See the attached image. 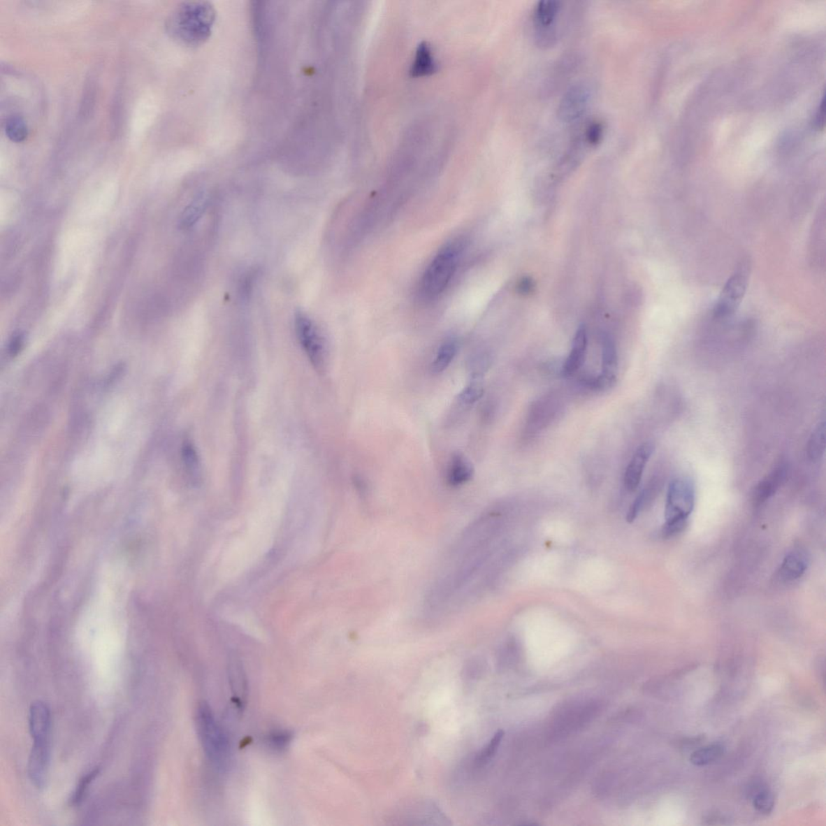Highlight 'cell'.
<instances>
[{"label": "cell", "instance_id": "9", "mask_svg": "<svg viewBox=\"0 0 826 826\" xmlns=\"http://www.w3.org/2000/svg\"><path fill=\"white\" fill-rule=\"evenodd\" d=\"M618 367V353L615 343L613 339L606 336L603 340L602 372L597 378L587 379L586 384L595 389L609 388L615 383Z\"/></svg>", "mask_w": 826, "mask_h": 826}, {"label": "cell", "instance_id": "6", "mask_svg": "<svg viewBox=\"0 0 826 826\" xmlns=\"http://www.w3.org/2000/svg\"><path fill=\"white\" fill-rule=\"evenodd\" d=\"M295 331L298 341L313 367L318 370L325 369L327 361L326 343L314 321L305 312H297L295 315Z\"/></svg>", "mask_w": 826, "mask_h": 826}, {"label": "cell", "instance_id": "15", "mask_svg": "<svg viewBox=\"0 0 826 826\" xmlns=\"http://www.w3.org/2000/svg\"><path fill=\"white\" fill-rule=\"evenodd\" d=\"M229 678L235 704H237L238 707H242L247 691V679H245L242 662L236 655L230 656Z\"/></svg>", "mask_w": 826, "mask_h": 826}, {"label": "cell", "instance_id": "22", "mask_svg": "<svg viewBox=\"0 0 826 826\" xmlns=\"http://www.w3.org/2000/svg\"><path fill=\"white\" fill-rule=\"evenodd\" d=\"M5 133L13 143H22L27 138L29 129L24 119L20 117L9 118L4 126Z\"/></svg>", "mask_w": 826, "mask_h": 826}, {"label": "cell", "instance_id": "25", "mask_svg": "<svg viewBox=\"0 0 826 826\" xmlns=\"http://www.w3.org/2000/svg\"><path fill=\"white\" fill-rule=\"evenodd\" d=\"M182 459L185 466L192 477H197L200 472V461L194 446L190 442H186L182 447Z\"/></svg>", "mask_w": 826, "mask_h": 826}, {"label": "cell", "instance_id": "16", "mask_svg": "<svg viewBox=\"0 0 826 826\" xmlns=\"http://www.w3.org/2000/svg\"><path fill=\"white\" fill-rule=\"evenodd\" d=\"M825 208L819 212L813 224L811 256L815 265L822 266L825 264Z\"/></svg>", "mask_w": 826, "mask_h": 826}, {"label": "cell", "instance_id": "32", "mask_svg": "<svg viewBox=\"0 0 826 826\" xmlns=\"http://www.w3.org/2000/svg\"><path fill=\"white\" fill-rule=\"evenodd\" d=\"M824 119H825V98L823 99V101L820 104L818 114H817V120H816V124H817V126L819 129H824Z\"/></svg>", "mask_w": 826, "mask_h": 826}, {"label": "cell", "instance_id": "23", "mask_svg": "<svg viewBox=\"0 0 826 826\" xmlns=\"http://www.w3.org/2000/svg\"><path fill=\"white\" fill-rule=\"evenodd\" d=\"M753 804L760 813L770 814L775 807V797L767 788H762L753 797Z\"/></svg>", "mask_w": 826, "mask_h": 826}, {"label": "cell", "instance_id": "4", "mask_svg": "<svg viewBox=\"0 0 826 826\" xmlns=\"http://www.w3.org/2000/svg\"><path fill=\"white\" fill-rule=\"evenodd\" d=\"M196 725L198 734L208 760L218 770L223 771L229 762V742L227 735L206 703H202L198 707Z\"/></svg>", "mask_w": 826, "mask_h": 826}, {"label": "cell", "instance_id": "31", "mask_svg": "<svg viewBox=\"0 0 826 826\" xmlns=\"http://www.w3.org/2000/svg\"><path fill=\"white\" fill-rule=\"evenodd\" d=\"M427 51V50H424V51H423L424 53H421L419 55V57H418V65H416L417 71L421 73H427L428 71H430V68L432 67L431 59L430 55L426 53Z\"/></svg>", "mask_w": 826, "mask_h": 826}, {"label": "cell", "instance_id": "3", "mask_svg": "<svg viewBox=\"0 0 826 826\" xmlns=\"http://www.w3.org/2000/svg\"><path fill=\"white\" fill-rule=\"evenodd\" d=\"M695 500L696 491L691 479L679 477L672 481L667 495L666 522L662 528L664 537H673L684 530L688 516L693 511Z\"/></svg>", "mask_w": 826, "mask_h": 826}, {"label": "cell", "instance_id": "19", "mask_svg": "<svg viewBox=\"0 0 826 826\" xmlns=\"http://www.w3.org/2000/svg\"><path fill=\"white\" fill-rule=\"evenodd\" d=\"M484 393V389L483 384L479 378H474L465 388L459 392L456 403L457 407H461L462 409H468L472 406L481 398H482Z\"/></svg>", "mask_w": 826, "mask_h": 826}, {"label": "cell", "instance_id": "8", "mask_svg": "<svg viewBox=\"0 0 826 826\" xmlns=\"http://www.w3.org/2000/svg\"><path fill=\"white\" fill-rule=\"evenodd\" d=\"M590 101V92L582 85L570 87L559 102L558 116L564 122H576L586 111Z\"/></svg>", "mask_w": 826, "mask_h": 826}, {"label": "cell", "instance_id": "10", "mask_svg": "<svg viewBox=\"0 0 826 826\" xmlns=\"http://www.w3.org/2000/svg\"><path fill=\"white\" fill-rule=\"evenodd\" d=\"M655 445L651 442L642 444L632 456L625 474V486L629 491H634L641 483L643 473L651 459Z\"/></svg>", "mask_w": 826, "mask_h": 826}, {"label": "cell", "instance_id": "13", "mask_svg": "<svg viewBox=\"0 0 826 826\" xmlns=\"http://www.w3.org/2000/svg\"><path fill=\"white\" fill-rule=\"evenodd\" d=\"M474 469L470 460L462 453H454L448 463L447 480L452 487L469 482L474 477Z\"/></svg>", "mask_w": 826, "mask_h": 826}, {"label": "cell", "instance_id": "5", "mask_svg": "<svg viewBox=\"0 0 826 826\" xmlns=\"http://www.w3.org/2000/svg\"><path fill=\"white\" fill-rule=\"evenodd\" d=\"M751 270V260L748 258L741 259L716 303L713 312L715 320H729L738 310L748 287Z\"/></svg>", "mask_w": 826, "mask_h": 826}, {"label": "cell", "instance_id": "33", "mask_svg": "<svg viewBox=\"0 0 826 826\" xmlns=\"http://www.w3.org/2000/svg\"><path fill=\"white\" fill-rule=\"evenodd\" d=\"M531 289H532V284L530 280H528L527 279H526L524 281L521 282V284L520 285V290H521V291L523 292V294H528V292H530V291Z\"/></svg>", "mask_w": 826, "mask_h": 826}, {"label": "cell", "instance_id": "20", "mask_svg": "<svg viewBox=\"0 0 826 826\" xmlns=\"http://www.w3.org/2000/svg\"><path fill=\"white\" fill-rule=\"evenodd\" d=\"M724 747L720 744L704 746L693 753L690 762L695 766H707L720 760L724 755Z\"/></svg>", "mask_w": 826, "mask_h": 826}, {"label": "cell", "instance_id": "2", "mask_svg": "<svg viewBox=\"0 0 826 826\" xmlns=\"http://www.w3.org/2000/svg\"><path fill=\"white\" fill-rule=\"evenodd\" d=\"M464 249L463 240L446 245L428 265L420 284V296L424 301H433L447 289L457 270Z\"/></svg>", "mask_w": 826, "mask_h": 826}, {"label": "cell", "instance_id": "17", "mask_svg": "<svg viewBox=\"0 0 826 826\" xmlns=\"http://www.w3.org/2000/svg\"><path fill=\"white\" fill-rule=\"evenodd\" d=\"M458 350V342L456 339L449 338L443 342L437 349L435 358L433 360L432 372L435 375L444 372L456 358Z\"/></svg>", "mask_w": 826, "mask_h": 826}, {"label": "cell", "instance_id": "1", "mask_svg": "<svg viewBox=\"0 0 826 826\" xmlns=\"http://www.w3.org/2000/svg\"><path fill=\"white\" fill-rule=\"evenodd\" d=\"M29 723L34 739L28 765L29 776L36 788H43L50 761L51 713L45 709H35L29 714Z\"/></svg>", "mask_w": 826, "mask_h": 826}, {"label": "cell", "instance_id": "29", "mask_svg": "<svg viewBox=\"0 0 826 826\" xmlns=\"http://www.w3.org/2000/svg\"><path fill=\"white\" fill-rule=\"evenodd\" d=\"M291 736L287 732H276L269 737V744L276 750L285 748L290 741Z\"/></svg>", "mask_w": 826, "mask_h": 826}, {"label": "cell", "instance_id": "18", "mask_svg": "<svg viewBox=\"0 0 826 826\" xmlns=\"http://www.w3.org/2000/svg\"><path fill=\"white\" fill-rule=\"evenodd\" d=\"M825 451V423H819L816 426L807 444L808 457L812 462H819Z\"/></svg>", "mask_w": 826, "mask_h": 826}, {"label": "cell", "instance_id": "30", "mask_svg": "<svg viewBox=\"0 0 826 826\" xmlns=\"http://www.w3.org/2000/svg\"><path fill=\"white\" fill-rule=\"evenodd\" d=\"M24 346V336L22 333L15 334L8 345V354L11 357L17 356Z\"/></svg>", "mask_w": 826, "mask_h": 826}, {"label": "cell", "instance_id": "27", "mask_svg": "<svg viewBox=\"0 0 826 826\" xmlns=\"http://www.w3.org/2000/svg\"><path fill=\"white\" fill-rule=\"evenodd\" d=\"M603 138L602 125L597 122L589 124L585 132V142L590 145H597Z\"/></svg>", "mask_w": 826, "mask_h": 826}, {"label": "cell", "instance_id": "14", "mask_svg": "<svg viewBox=\"0 0 826 826\" xmlns=\"http://www.w3.org/2000/svg\"><path fill=\"white\" fill-rule=\"evenodd\" d=\"M809 567V559L801 551L789 552L778 570V577L783 581L792 582L803 577Z\"/></svg>", "mask_w": 826, "mask_h": 826}, {"label": "cell", "instance_id": "12", "mask_svg": "<svg viewBox=\"0 0 826 826\" xmlns=\"http://www.w3.org/2000/svg\"><path fill=\"white\" fill-rule=\"evenodd\" d=\"M588 348V337L586 329L580 327L574 336L572 348L567 358L563 365V374L571 376L576 374L583 367L586 358Z\"/></svg>", "mask_w": 826, "mask_h": 826}, {"label": "cell", "instance_id": "11", "mask_svg": "<svg viewBox=\"0 0 826 826\" xmlns=\"http://www.w3.org/2000/svg\"><path fill=\"white\" fill-rule=\"evenodd\" d=\"M788 474L786 463H781L771 472L757 484L753 491L752 500L755 506H760L775 495L782 484L785 481Z\"/></svg>", "mask_w": 826, "mask_h": 826}, {"label": "cell", "instance_id": "28", "mask_svg": "<svg viewBox=\"0 0 826 826\" xmlns=\"http://www.w3.org/2000/svg\"><path fill=\"white\" fill-rule=\"evenodd\" d=\"M646 490L642 491V493L637 495V498L635 499L634 503H632L631 505L628 514H627V521L632 522L637 519V516H639V512L643 508V505H644L646 503Z\"/></svg>", "mask_w": 826, "mask_h": 826}, {"label": "cell", "instance_id": "21", "mask_svg": "<svg viewBox=\"0 0 826 826\" xmlns=\"http://www.w3.org/2000/svg\"><path fill=\"white\" fill-rule=\"evenodd\" d=\"M208 205L205 196H200L193 201L182 212L180 219V227L188 229L195 224L205 212Z\"/></svg>", "mask_w": 826, "mask_h": 826}, {"label": "cell", "instance_id": "24", "mask_svg": "<svg viewBox=\"0 0 826 826\" xmlns=\"http://www.w3.org/2000/svg\"><path fill=\"white\" fill-rule=\"evenodd\" d=\"M505 736L504 731L500 730L496 733L493 739L491 740L489 744L480 752V754L475 759V765L477 767H483L487 765L491 759L495 756L496 751H498L499 746L501 744L502 739Z\"/></svg>", "mask_w": 826, "mask_h": 826}, {"label": "cell", "instance_id": "7", "mask_svg": "<svg viewBox=\"0 0 826 826\" xmlns=\"http://www.w3.org/2000/svg\"><path fill=\"white\" fill-rule=\"evenodd\" d=\"M561 10V3L555 0H543L537 3L532 17L537 45L549 46L556 43L557 20Z\"/></svg>", "mask_w": 826, "mask_h": 826}, {"label": "cell", "instance_id": "26", "mask_svg": "<svg viewBox=\"0 0 826 826\" xmlns=\"http://www.w3.org/2000/svg\"><path fill=\"white\" fill-rule=\"evenodd\" d=\"M99 771H101V770H99V768H96V769L87 773L85 776H83L81 778V781H80V783H78V785L76 788L74 797L72 798L73 804L77 805L82 802L83 797L85 796L92 783L95 781L96 777L99 776Z\"/></svg>", "mask_w": 826, "mask_h": 826}]
</instances>
